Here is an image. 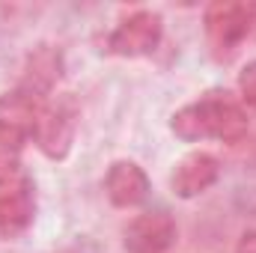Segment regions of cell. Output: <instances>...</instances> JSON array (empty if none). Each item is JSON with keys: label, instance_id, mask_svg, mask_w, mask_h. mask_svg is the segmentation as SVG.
I'll return each instance as SVG.
<instances>
[{"label": "cell", "instance_id": "cell-13", "mask_svg": "<svg viewBox=\"0 0 256 253\" xmlns=\"http://www.w3.org/2000/svg\"><path fill=\"white\" fill-rule=\"evenodd\" d=\"M236 253H256V230H248V232L238 238Z\"/></svg>", "mask_w": 256, "mask_h": 253}, {"label": "cell", "instance_id": "cell-12", "mask_svg": "<svg viewBox=\"0 0 256 253\" xmlns=\"http://www.w3.org/2000/svg\"><path fill=\"white\" fill-rule=\"evenodd\" d=\"M238 102L256 110V60H250L238 72Z\"/></svg>", "mask_w": 256, "mask_h": 253}, {"label": "cell", "instance_id": "cell-1", "mask_svg": "<svg viewBox=\"0 0 256 253\" xmlns=\"http://www.w3.org/2000/svg\"><path fill=\"white\" fill-rule=\"evenodd\" d=\"M250 128L248 110L238 98L230 92H206L191 104L179 108L170 116V131L185 143L202 140H220V143H238Z\"/></svg>", "mask_w": 256, "mask_h": 253}, {"label": "cell", "instance_id": "cell-11", "mask_svg": "<svg viewBox=\"0 0 256 253\" xmlns=\"http://www.w3.org/2000/svg\"><path fill=\"white\" fill-rule=\"evenodd\" d=\"M18 176H24L21 173V149L6 143V140H0V185L15 182Z\"/></svg>", "mask_w": 256, "mask_h": 253}, {"label": "cell", "instance_id": "cell-9", "mask_svg": "<svg viewBox=\"0 0 256 253\" xmlns=\"http://www.w3.org/2000/svg\"><path fill=\"white\" fill-rule=\"evenodd\" d=\"M104 194L116 208H134L149 196V176L134 161H114L104 173Z\"/></svg>", "mask_w": 256, "mask_h": 253}, {"label": "cell", "instance_id": "cell-8", "mask_svg": "<svg viewBox=\"0 0 256 253\" xmlns=\"http://www.w3.org/2000/svg\"><path fill=\"white\" fill-rule=\"evenodd\" d=\"M220 176V164L212 152H188L185 158L176 161L170 173V188L182 200H194L212 188Z\"/></svg>", "mask_w": 256, "mask_h": 253}, {"label": "cell", "instance_id": "cell-2", "mask_svg": "<svg viewBox=\"0 0 256 253\" xmlns=\"http://www.w3.org/2000/svg\"><path fill=\"white\" fill-rule=\"evenodd\" d=\"M78 120H80V108L72 96H51L33 131V143L39 146V152L48 155L51 161H63L72 152Z\"/></svg>", "mask_w": 256, "mask_h": 253}, {"label": "cell", "instance_id": "cell-5", "mask_svg": "<svg viewBox=\"0 0 256 253\" xmlns=\"http://www.w3.org/2000/svg\"><path fill=\"white\" fill-rule=\"evenodd\" d=\"M48 98H39L21 86L9 90L0 96V140L12 143V146H24L27 140H33V131L39 122V114L45 108Z\"/></svg>", "mask_w": 256, "mask_h": 253}, {"label": "cell", "instance_id": "cell-7", "mask_svg": "<svg viewBox=\"0 0 256 253\" xmlns=\"http://www.w3.org/2000/svg\"><path fill=\"white\" fill-rule=\"evenodd\" d=\"M176 242V220L164 212H143L126 230V248L131 253H167Z\"/></svg>", "mask_w": 256, "mask_h": 253}, {"label": "cell", "instance_id": "cell-3", "mask_svg": "<svg viewBox=\"0 0 256 253\" xmlns=\"http://www.w3.org/2000/svg\"><path fill=\"white\" fill-rule=\"evenodd\" d=\"M208 45L218 57H232L242 42L254 33V6L250 3H232V0H218L206 9L202 15Z\"/></svg>", "mask_w": 256, "mask_h": 253}, {"label": "cell", "instance_id": "cell-6", "mask_svg": "<svg viewBox=\"0 0 256 253\" xmlns=\"http://www.w3.org/2000/svg\"><path fill=\"white\" fill-rule=\"evenodd\" d=\"M36 218V188L27 176H18L9 185H0V236L18 238L30 230Z\"/></svg>", "mask_w": 256, "mask_h": 253}, {"label": "cell", "instance_id": "cell-10", "mask_svg": "<svg viewBox=\"0 0 256 253\" xmlns=\"http://www.w3.org/2000/svg\"><path fill=\"white\" fill-rule=\"evenodd\" d=\"M60 78H63V54H60V48L36 45L24 60V74H21L18 86L39 96V98H51Z\"/></svg>", "mask_w": 256, "mask_h": 253}, {"label": "cell", "instance_id": "cell-4", "mask_svg": "<svg viewBox=\"0 0 256 253\" xmlns=\"http://www.w3.org/2000/svg\"><path fill=\"white\" fill-rule=\"evenodd\" d=\"M164 36V21L155 9H134L110 30L108 36V51L126 60L149 57L161 45Z\"/></svg>", "mask_w": 256, "mask_h": 253}]
</instances>
